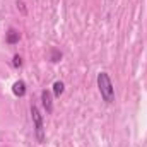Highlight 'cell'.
I'll return each instance as SVG.
<instances>
[{
	"label": "cell",
	"instance_id": "9",
	"mask_svg": "<svg viewBox=\"0 0 147 147\" xmlns=\"http://www.w3.org/2000/svg\"><path fill=\"white\" fill-rule=\"evenodd\" d=\"M17 7H21L22 14H26V7H24V2H17Z\"/></svg>",
	"mask_w": 147,
	"mask_h": 147
},
{
	"label": "cell",
	"instance_id": "5",
	"mask_svg": "<svg viewBox=\"0 0 147 147\" xmlns=\"http://www.w3.org/2000/svg\"><path fill=\"white\" fill-rule=\"evenodd\" d=\"M5 39H7L9 45H16V43L21 39V34H19V31H16L14 28H10V29L7 31V38H5Z\"/></svg>",
	"mask_w": 147,
	"mask_h": 147
},
{
	"label": "cell",
	"instance_id": "8",
	"mask_svg": "<svg viewBox=\"0 0 147 147\" xmlns=\"http://www.w3.org/2000/svg\"><path fill=\"white\" fill-rule=\"evenodd\" d=\"M12 65H14L16 69H19V67L22 65V58H21L19 55H16V57H14V60H12Z\"/></svg>",
	"mask_w": 147,
	"mask_h": 147
},
{
	"label": "cell",
	"instance_id": "6",
	"mask_svg": "<svg viewBox=\"0 0 147 147\" xmlns=\"http://www.w3.org/2000/svg\"><path fill=\"white\" fill-rule=\"evenodd\" d=\"M63 91H65V84H63L62 80H57V82L53 84V96H55V98H60V96L63 94Z\"/></svg>",
	"mask_w": 147,
	"mask_h": 147
},
{
	"label": "cell",
	"instance_id": "4",
	"mask_svg": "<svg viewBox=\"0 0 147 147\" xmlns=\"http://www.w3.org/2000/svg\"><path fill=\"white\" fill-rule=\"evenodd\" d=\"M12 92H14V96L22 98L26 94V82L24 80H16L14 86H12Z\"/></svg>",
	"mask_w": 147,
	"mask_h": 147
},
{
	"label": "cell",
	"instance_id": "3",
	"mask_svg": "<svg viewBox=\"0 0 147 147\" xmlns=\"http://www.w3.org/2000/svg\"><path fill=\"white\" fill-rule=\"evenodd\" d=\"M41 101H43V106H45V110L46 113H51L53 111V101H51V92L50 91H43L41 92Z\"/></svg>",
	"mask_w": 147,
	"mask_h": 147
},
{
	"label": "cell",
	"instance_id": "1",
	"mask_svg": "<svg viewBox=\"0 0 147 147\" xmlns=\"http://www.w3.org/2000/svg\"><path fill=\"white\" fill-rule=\"evenodd\" d=\"M98 87H99L101 98L106 103H113L115 101V87H113V82H111L110 75L106 72L98 74Z\"/></svg>",
	"mask_w": 147,
	"mask_h": 147
},
{
	"label": "cell",
	"instance_id": "7",
	"mask_svg": "<svg viewBox=\"0 0 147 147\" xmlns=\"http://www.w3.org/2000/svg\"><path fill=\"white\" fill-rule=\"evenodd\" d=\"M62 58V53L58 50H51V62H60Z\"/></svg>",
	"mask_w": 147,
	"mask_h": 147
},
{
	"label": "cell",
	"instance_id": "2",
	"mask_svg": "<svg viewBox=\"0 0 147 147\" xmlns=\"http://www.w3.org/2000/svg\"><path fill=\"white\" fill-rule=\"evenodd\" d=\"M31 116H33V123H34V134L39 144L45 142V127H43V116L36 106H31Z\"/></svg>",
	"mask_w": 147,
	"mask_h": 147
}]
</instances>
